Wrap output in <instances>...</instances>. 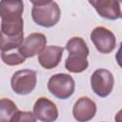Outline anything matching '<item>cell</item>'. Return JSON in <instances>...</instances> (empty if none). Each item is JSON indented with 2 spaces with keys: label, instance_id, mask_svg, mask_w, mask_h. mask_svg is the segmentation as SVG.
I'll return each instance as SVG.
<instances>
[{
  "label": "cell",
  "instance_id": "5bb4252c",
  "mask_svg": "<svg viewBox=\"0 0 122 122\" xmlns=\"http://www.w3.org/2000/svg\"><path fill=\"white\" fill-rule=\"evenodd\" d=\"M18 112L16 105L9 98L0 101V122H10L13 115Z\"/></svg>",
  "mask_w": 122,
  "mask_h": 122
},
{
  "label": "cell",
  "instance_id": "3957f363",
  "mask_svg": "<svg viewBox=\"0 0 122 122\" xmlns=\"http://www.w3.org/2000/svg\"><path fill=\"white\" fill-rule=\"evenodd\" d=\"M74 80L67 73H56L48 81L49 92L59 99H67L74 92Z\"/></svg>",
  "mask_w": 122,
  "mask_h": 122
},
{
  "label": "cell",
  "instance_id": "2e32d148",
  "mask_svg": "<svg viewBox=\"0 0 122 122\" xmlns=\"http://www.w3.org/2000/svg\"><path fill=\"white\" fill-rule=\"evenodd\" d=\"M1 58L2 61L9 66H17L25 62L26 58L20 53V51L15 52H5L1 51Z\"/></svg>",
  "mask_w": 122,
  "mask_h": 122
},
{
  "label": "cell",
  "instance_id": "6da1fadb",
  "mask_svg": "<svg viewBox=\"0 0 122 122\" xmlns=\"http://www.w3.org/2000/svg\"><path fill=\"white\" fill-rule=\"evenodd\" d=\"M66 50L69 51L65 61L66 70L73 73L84 71L89 66L87 57L90 53L84 39L81 37H71L66 44Z\"/></svg>",
  "mask_w": 122,
  "mask_h": 122
},
{
  "label": "cell",
  "instance_id": "7c38bea8",
  "mask_svg": "<svg viewBox=\"0 0 122 122\" xmlns=\"http://www.w3.org/2000/svg\"><path fill=\"white\" fill-rule=\"evenodd\" d=\"M24 4L22 1H1V21H15L22 18Z\"/></svg>",
  "mask_w": 122,
  "mask_h": 122
},
{
  "label": "cell",
  "instance_id": "8fae6325",
  "mask_svg": "<svg viewBox=\"0 0 122 122\" xmlns=\"http://www.w3.org/2000/svg\"><path fill=\"white\" fill-rule=\"evenodd\" d=\"M89 3L95 9L97 13L106 19L116 20L120 17L118 1L114 0H91Z\"/></svg>",
  "mask_w": 122,
  "mask_h": 122
},
{
  "label": "cell",
  "instance_id": "30bf717a",
  "mask_svg": "<svg viewBox=\"0 0 122 122\" xmlns=\"http://www.w3.org/2000/svg\"><path fill=\"white\" fill-rule=\"evenodd\" d=\"M64 49L58 46H47L39 54L38 62L46 70L57 67L61 61Z\"/></svg>",
  "mask_w": 122,
  "mask_h": 122
},
{
  "label": "cell",
  "instance_id": "52a82bcc",
  "mask_svg": "<svg viewBox=\"0 0 122 122\" xmlns=\"http://www.w3.org/2000/svg\"><path fill=\"white\" fill-rule=\"evenodd\" d=\"M46 44L47 38L43 33L33 32L25 38L18 51L25 58L33 57L34 55L40 53L46 48Z\"/></svg>",
  "mask_w": 122,
  "mask_h": 122
},
{
  "label": "cell",
  "instance_id": "e0dca14e",
  "mask_svg": "<svg viewBox=\"0 0 122 122\" xmlns=\"http://www.w3.org/2000/svg\"><path fill=\"white\" fill-rule=\"evenodd\" d=\"M10 122H36V117L33 112H26V111H18Z\"/></svg>",
  "mask_w": 122,
  "mask_h": 122
},
{
  "label": "cell",
  "instance_id": "8992f818",
  "mask_svg": "<svg viewBox=\"0 0 122 122\" xmlns=\"http://www.w3.org/2000/svg\"><path fill=\"white\" fill-rule=\"evenodd\" d=\"M91 40L100 53L112 52L116 45L114 34L105 27H96L91 33Z\"/></svg>",
  "mask_w": 122,
  "mask_h": 122
},
{
  "label": "cell",
  "instance_id": "ac0fdd59",
  "mask_svg": "<svg viewBox=\"0 0 122 122\" xmlns=\"http://www.w3.org/2000/svg\"><path fill=\"white\" fill-rule=\"evenodd\" d=\"M115 59H116L118 66L120 68H122V42L120 43V47H119V49L115 54Z\"/></svg>",
  "mask_w": 122,
  "mask_h": 122
},
{
  "label": "cell",
  "instance_id": "5b68a950",
  "mask_svg": "<svg viewBox=\"0 0 122 122\" xmlns=\"http://www.w3.org/2000/svg\"><path fill=\"white\" fill-rule=\"evenodd\" d=\"M114 85V79L112 73L106 69H98L91 76V86L93 92L100 96H108Z\"/></svg>",
  "mask_w": 122,
  "mask_h": 122
},
{
  "label": "cell",
  "instance_id": "7a4b0ae2",
  "mask_svg": "<svg viewBox=\"0 0 122 122\" xmlns=\"http://www.w3.org/2000/svg\"><path fill=\"white\" fill-rule=\"evenodd\" d=\"M61 11L56 2H32L31 17L39 26L51 28L56 25L60 19Z\"/></svg>",
  "mask_w": 122,
  "mask_h": 122
},
{
  "label": "cell",
  "instance_id": "ba28073f",
  "mask_svg": "<svg viewBox=\"0 0 122 122\" xmlns=\"http://www.w3.org/2000/svg\"><path fill=\"white\" fill-rule=\"evenodd\" d=\"M33 113L41 122H54L58 117L56 105L46 97H39L33 106Z\"/></svg>",
  "mask_w": 122,
  "mask_h": 122
},
{
  "label": "cell",
  "instance_id": "277c9868",
  "mask_svg": "<svg viewBox=\"0 0 122 122\" xmlns=\"http://www.w3.org/2000/svg\"><path fill=\"white\" fill-rule=\"evenodd\" d=\"M13 92L20 95L30 93L36 86V72L31 70H20L15 71L10 79Z\"/></svg>",
  "mask_w": 122,
  "mask_h": 122
},
{
  "label": "cell",
  "instance_id": "9a60e30c",
  "mask_svg": "<svg viewBox=\"0 0 122 122\" xmlns=\"http://www.w3.org/2000/svg\"><path fill=\"white\" fill-rule=\"evenodd\" d=\"M24 32L16 35V36H4L0 35V49L1 51H10L15 49H19V47L24 42Z\"/></svg>",
  "mask_w": 122,
  "mask_h": 122
},
{
  "label": "cell",
  "instance_id": "ffe728a7",
  "mask_svg": "<svg viewBox=\"0 0 122 122\" xmlns=\"http://www.w3.org/2000/svg\"><path fill=\"white\" fill-rule=\"evenodd\" d=\"M119 9H120V18H122V1H118Z\"/></svg>",
  "mask_w": 122,
  "mask_h": 122
},
{
  "label": "cell",
  "instance_id": "4fadbf2b",
  "mask_svg": "<svg viewBox=\"0 0 122 122\" xmlns=\"http://www.w3.org/2000/svg\"><path fill=\"white\" fill-rule=\"evenodd\" d=\"M23 18L15 21H1V34L4 36H16L23 33Z\"/></svg>",
  "mask_w": 122,
  "mask_h": 122
},
{
  "label": "cell",
  "instance_id": "9c48e42d",
  "mask_svg": "<svg viewBox=\"0 0 122 122\" xmlns=\"http://www.w3.org/2000/svg\"><path fill=\"white\" fill-rule=\"evenodd\" d=\"M96 113V104L88 96L77 99L72 108V115L77 122H87L92 120Z\"/></svg>",
  "mask_w": 122,
  "mask_h": 122
},
{
  "label": "cell",
  "instance_id": "d6986e66",
  "mask_svg": "<svg viewBox=\"0 0 122 122\" xmlns=\"http://www.w3.org/2000/svg\"><path fill=\"white\" fill-rule=\"evenodd\" d=\"M115 122H122V109L115 114Z\"/></svg>",
  "mask_w": 122,
  "mask_h": 122
}]
</instances>
